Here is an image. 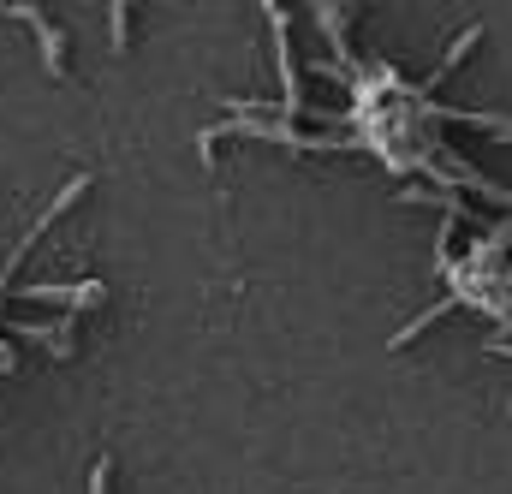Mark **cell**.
<instances>
[{"label": "cell", "mask_w": 512, "mask_h": 494, "mask_svg": "<svg viewBox=\"0 0 512 494\" xmlns=\"http://www.w3.org/2000/svg\"><path fill=\"white\" fill-rule=\"evenodd\" d=\"M0 375H12V352L6 346H0Z\"/></svg>", "instance_id": "cell-3"}, {"label": "cell", "mask_w": 512, "mask_h": 494, "mask_svg": "<svg viewBox=\"0 0 512 494\" xmlns=\"http://www.w3.org/2000/svg\"><path fill=\"white\" fill-rule=\"evenodd\" d=\"M6 12L24 18V24L42 36V66H48V78H66V36L48 24V12H42V6H6Z\"/></svg>", "instance_id": "cell-1"}, {"label": "cell", "mask_w": 512, "mask_h": 494, "mask_svg": "<svg viewBox=\"0 0 512 494\" xmlns=\"http://www.w3.org/2000/svg\"><path fill=\"white\" fill-rule=\"evenodd\" d=\"M495 352H507V358H512V346H507V340H495Z\"/></svg>", "instance_id": "cell-4"}, {"label": "cell", "mask_w": 512, "mask_h": 494, "mask_svg": "<svg viewBox=\"0 0 512 494\" xmlns=\"http://www.w3.org/2000/svg\"><path fill=\"white\" fill-rule=\"evenodd\" d=\"M108 24H114V54H126V24H131V12H126V6H108Z\"/></svg>", "instance_id": "cell-2"}]
</instances>
